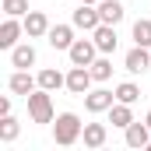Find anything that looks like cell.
<instances>
[{
  "instance_id": "6da1fadb",
  "label": "cell",
  "mask_w": 151,
  "mask_h": 151,
  "mask_svg": "<svg viewBox=\"0 0 151 151\" xmlns=\"http://www.w3.org/2000/svg\"><path fill=\"white\" fill-rule=\"evenodd\" d=\"M81 134H84V123H81L77 113H56V119H53V141H56L60 148L77 144Z\"/></svg>"
},
{
  "instance_id": "7a4b0ae2",
  "label": "cell",
  "mask_w": 151,
  "mask_h": 151,
  "mask_svg": "<svg viewBox=\"0 0 151 151\" xmlns=\"http://www.w3.org/2000/svg\"><path fill=\"white\" fill-rule=\"evenodd\" d=\"M25 106H28L32 123H53V119H56V109H53V91H46V88H35V91L25 99Z\"/></svg>"
},
{
  "instance_id": "3957f363",
  "label": "cell",
  "mask_w": 151,
  "mask_h": 151,
  "mask_svg": "<svg viewBox=\"0 0 151 151\" xmlns=\"http://www.w3.org/2000/svg\"><path fill=\"white\" fill-rule=\"evenodd\" d=\"M91 84H95V77H91V67H77V63H70V70H67V91L84 99V95L91 91Z\"/></svg>"
},
{
  "instance_id": "277c9868",
  "label": "cell",
  "mask_w": 151,
  "mask_h": 151,
  "mask_svg": "<svg viewBox=\"0 0 151 151\" xmlns=\"http://www.w3.org/2000/svg\"><path fill=\"white\" fill-rule=\"evenodd\" d=\"M70 25H74L77 32H95V28L102 25V14H99L95 4H81L74 14H70Z\"/></svg>"
},
{
  "instance_id": "5b68a950",
  "label": "cell",
  "mask_w": 151,
  "mask_h": 151,
  "mask_svg": "<svg viewBox=\"0 0 151 151\" xmlns=\"http://www.w3.org/2000/svg\"><path fill=\"white\" fill-rule=\"evenodd\" d=\"M67 56L77 67H91L95 56H99V46H95V39H74V46L67 49Z\"/></svg>"
},
{
  "instance_id": "8992f818",
  "label": "cell",
  "mask_w": 151,
  "mask_h": 151,
  "mask_svg": "<svg viewBox=\"0 0 151 151\" xmlns=\"http://www.w3.org/2000/svg\"><path fill=\"white\" fill-rule=\"evenodd\" d=\"M116 106V91H109V88H91V91H88V95H84V109H88V113H109V109H113Z\"/></svg>"
},
{
  "instance_id": "52a82bcc",
  "label": "cell",
  "mask_w": 151,
  "mask_h": 151,
  "mask_svg": "<svg viewBox=\"0 0 151 151\" xmlns=\"http://www.w3.org/2000/svg\"><path fill=\"white\" fill-rule=\"evenodd\" d=\"M123 67H127L130 74H148L151 70V46H134V49H127Z\"/></svg>"
},
{
  "instance_id": "ba28073f",
  "label": "cell",
  "mask_w": 151,
  "mask_h": 151,
  "mask_svg": "<svg viewBox=\"0 0 151 151\" xmlns=\"http://www.w3.org/2000/svg\"><path fill=\"white\" fill-rule=\"evenodd\" d=\"M21 35H25V21L4 14V25H0V49H14Z\"/></svg>"
},
{
  "instance_id": "9c48e42d",
  "label": "cell",
  "mask_w": 151,
  "mask_h": 151,
  "mask_svg": "<svg viewBox=\"0 0 151 151\" xmlns=\"http://www.w3.org/2000/svg\"><path fill=\"white\" fill-rule=\"evenodd\" d=\"M7 88H11V95L28 99V95L39 88V77H35V74H28V70H14V74L7 77Z\"/></svg>"
},
{
  "instance_id": "30bf717a",
  "label": "cell",
  "mask_w": 151,
  "mask_h": 151,
  "mask_svg": "<svg viewBox=\"0 0 151 151\" xmlns=\"http://www.w3.org/2000/svg\"><path fill=\"white\" fill-rule=\"evenodd\" d=\"M35 60H39V53H35L32 42H18L11 49V67L14 70H28V67H35Z\"/></svg>"
},
{
  "instance_id": "8fae6325",
  "label": "cell",
  "mask_w": 151,
  "mask_h": 151,
  "mask_svg": "<svg viewBox=\"0 0 151 151\" xmlns=\"http://www.w3.org/2000/svg\"><path fill=\"white\" fill-rule=\"evenodd\" d=\"M46 42L53 46V49H70L74 46V25H49V32H46Z\"/></svg>"
},
{
  "instance_id": "7c38bea8",
  "label": "cell",
  "mask_w": 151,
  "mask_h": 151,
  "mask_svg": "<svg viewBox=\"0 0 151 151\" xmlns=\"http://www.w3.org/2000/svg\"><path fill=\"white\" fill-rule=\"evenodd\" d=\"M21 21H25V35H28V39H46V32H49L46 11H28Z\"/></svg>"
},
{
  "instance_id": "4fadbf2b",
  "label": "cell",
  "mask_w": 151,
  "mask_h": 151,
  "mask_svg": "<svg viewBox=\"0 0 151 151\" xmlns=\"http://www.w3.org/2000/svg\"><path fill=\"white\" fill-rule=\"evenodd\" d=\"M91 39H95L99 53H109V56L116 53V42H119V35H116V25H106V21H102V25L91 32Z\"/></svg>"
},
{
  "instance_id": "5bb4252c",
  "label": "cell",
  "mask_w": 151,
  "mask_h": 151,
  "mask_svg": "<svg viewBox=\"0 0 151 151\" xmlns=\"http://www.w3.org/2000/svg\"><path fill=\"white\" fill-rule=\"evenodd\" d=\"M123 134H127V148H148V144H151V127H148V119H144V123L134 119Z\"/></svg>"
},
{
  "instance_id": "9a60e30c",
  "label": "cell",
  "mask_w": 151,
  "mask_h": 151,
  "mask_svg": "<svg viewBox=\"0 0 151 151\" xmlns=\"http://www.w3.org/2000/svg\"><path fill=\"white\" fill-rule=\"evenodd\" d=\"M81 141H84V148H102V144L109 141V130H106V123H84V134H81Z\"/></svg>"
},
{
  "instance_id": "2e32d148",
  "label": "cell",
  "mask_w": 151,
  "mask_h": 151,
  "mask_svg": "<svg viewBox=\"0 0 151 151\" xmlns=\"http://www.w3.org/2000/svg\"><path fill=\"white\" fill-rule=\"evenodd\" d=\"M95 7H99V14H102V21H106V25H119V21H123V14H127V7H123L119 0H99Z\"/></svg>"
},
{
  "instance_id": "e0dca14e",
  "label": "cell",
  "mask_w": 151,
  "mask_h": 151,
  "mask_svg": "<svg viewBox=\"0 0 151 151\" xmlns=\"http://www.w3.org/2000/svg\"><path fill=\"white\" fill-rule=\"evenodd\" d=\"M35 77H39V88H46V91H60V88H67V74H60V70H53V67H42Z\"/></svg>"
},
{
  "instance_id": "ac0fdd59",
  "label": "cell",
  "mask_w": 151,
  "mask_h": 151,
  "mask_svg": "<svg viewBox=\"0 0 151 151\" xmlns=\"http://www.w3.org/2000/svg\"><path fill=\"white\" fill-rule=\"evenodd\" d=\"M109 123H113V127H119V130H127V127L134 123V109H130L127 102H116L113 109H109Z\"/></svg>"
},
{
  "instance_id": "d6986e66",
  "label": "cell",
  "mask_w": 151,
  "mask_h": 151,
  "mask_svg": "<svg viewBox=\"0 0 151 151\" xmlns=\"http://www.w3.org/2000/svg\"><path fill=\"white\" fill-rule=\"evenodd\" d=\"M91 77H95L99 84L113 77V56H109V53H99V56H95V63H91Z\"/></svg>"
},
{
  "instance_id": "ffe728a7",
  "label": "cell",
  "mask_w": 151,
  "mask_h": 151,
  "mask_svg": "<svg viewBox=\"0 0 151 151\" xmlns=\"http://www.w3.org/2000/svg\"><path fill=\"white\" fill-rule=\"evenodd\" d=\"M130 39H134V46H151V21L148 18H137V21H134Z\"/></svg>"
},
{
  "instance_id": "44dd1931",
  "label": "cell",
  "mask_w": 151,
  "mask_h": 151,
  "mask_svg": "<svg viewBox=\"0 0 151 151\" xmlns=\"http://www.w3.org/2000/svg\"><path fill=\"white\" fill-rule=\"evenodd\" d=\"M18 134H21V123L14 116H0V141L11 144V141H18Z\"/></svg>"
},
{
  "instance_id": "7402d4cb",
  "label": "cell",
  "mask_w": 151,
  "mask_h": 151,
  "mask_svg": "<svg viewBox=\"0 0 151 151\" xmlns=\"http://www.w3.org/2000/svg\"><path fill=\"white\" fill-rule=\"evenodd\" d=\"M116 102H127V106H134L137 99H141V88L134 84V81H123V84H116Z\"/></svg>"
},
{
  "instance_id": "603a6c76",
  "label": "cell",
  "mask_w": 151,
  "mask_h": 151,
  "mask_svg": "<svg viewBox=\"0 0 151 151\" xmlns=\"http://www.w3.org/2000/svg\"><path fill=\"white\" fill-rule=\"evenodd\" d=\"M4 14H11V18H25V14H28V0H4Z\"/></svg>"
},
{
  "instance_id": "cb8c5ba5",
  "label": "cell",
  "mask_w": 151,
  "mask_h": 151,
  "mask_svg": "<svg viewBox=\"0 0 151 151\" xmlns=\"http://www.w3.org/2000/svg\"><path fill=\"white\" fill-rule=\"evenodd\" d=\"M0 116H11V99H0Z\"/></svg>"
},
{
  "instance_id": "d4e9b609",
  "label": "cell",
  "mask_w": 151,
  "mask_h": 151,
  "mask_svg": "<svg viewBox=\"0 0 151 151\" xmlns=\"http://www.w3.org/2000/svg\"><path fill=\"white\" fill-rule=\"evenodd\" d=\"M81 4H99V0H81Z\"/></svg>"
},
{
  "instance_id": "484cf974",
  "label": "cell",
  "mask_w": 151,
  "mask_h": 151,
  "mask_svg": "<svg viewBox=\"0 0 151 151\" xmlns=\"http://www.w3.org/2000/svg\"><path fill=\"white\" fill-rule=\"evenodd\" d=\"M144 119H148V127H151V113H148V116H144Z\"/></svg>"
}]
</instances>
